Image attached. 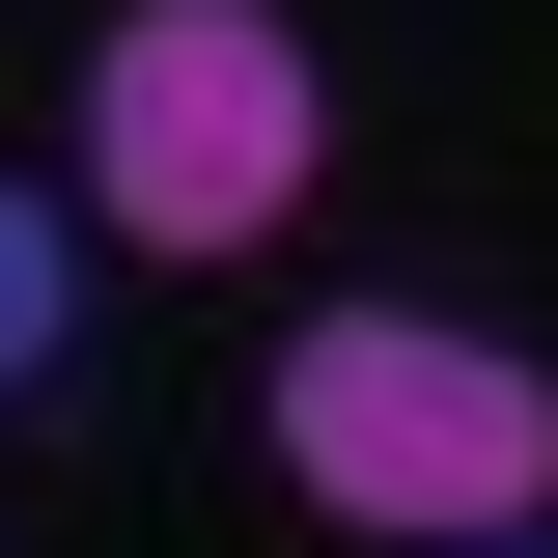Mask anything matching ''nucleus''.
<instances>
[{"label": "nucleus", "mask_w": 558, "mask_h": 558, "mask_svg": "<svg viewBox=\"0 0 558 558\" xmlns=\"http://www.w3.org/2000/svg\"><path fill=\"white\" fill-rule=\"evenodd\" d=\"M279 475L363 502V531H502V502H558V391L502 336H418V307H307L279 336Z\"/></svg>", "instance_id": "f257e3e1"}, {"label": "nucleus", "mask_w": 558, "mask_h": 558, "mask_svg": "<svg viewBox=\"0 0 558 558\" xmlns=\"http://www.w3.org/2000/svg\"><path fill=\"white\" fill-rule=\"evenodd\" d=\"M307 140H336V84H307L279 0H140L112 57H84V168H112L140 252H252L307 196Z\"/></svg>", "instance_id": "f03ea898"}, {"label": "nucleus", "mask_w": 558, "mask_h": 558, "mask_svg": "<svg viewBox=\"0 0 558 558\" xmlns=\"http://www.w3.org/2000/svg\"><path fill=\"white\" fill-rule=\"evenodd\" d=\"M57 307H84V252H57V196H28V168H0V391H28V363H57Z\"/></svg>", "instance_id": "7ed1b4c3"}, {"label": "nucleus", "mask_w": 558, "mask_h": 558, "mask_svg": "<svg viewBox=\"0 0 558 558\" xmlns=\"http://www.w3.org/2000/svg\"><path fill=\"white\" fill-rule=\"evenodd\" d=\"M475 558H531V531H475Z\"/></svg>", "instance_id": "20e7f679"}]
</instances>
